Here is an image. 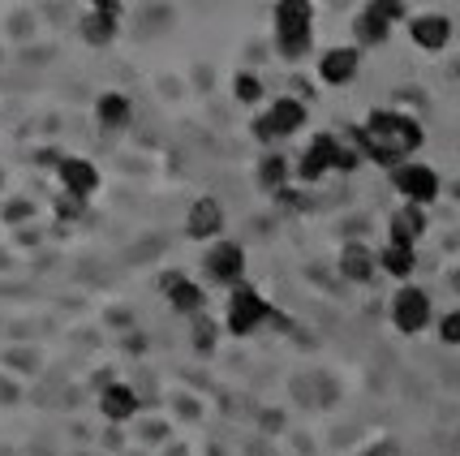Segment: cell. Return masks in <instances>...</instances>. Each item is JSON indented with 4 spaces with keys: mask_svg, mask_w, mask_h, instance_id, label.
I'll list each match as a JSON object with an SVG mask.
<instances>
[{
    "mask_svg": "<svg viewBox=\"0 0 460 456\" xmlns=\"http://www.w3.org/2000/svg\"><path fill=\"white\" fill-rule=\"evenodd\" d=\"M358 151L361 159H375V164H387V168H401L404 156H413L421 147V125L404 112H370L366 125H358Z\"/></svg>",
    "mask_w": 460,
    "mask_h": 456,
    "instance_id": "1",
    "label": "cell"
},
{
    "mask_svg": "<svg viewBox=\"0 0 460 456\" xmlns=\"http://www.w3.org/2000/svg\"><path fill=\"white\" fill-rule=\"evenodd\" d=\"M314 43V9L305 0H280L276 4V48L284 60H301Z\"/></svg>",
    "mask_w": 460,
    "mask_h": 456,
    "instance_id": "2",
    "label": "cell"
},
{
    "mask_svg": "<svg viewBox=\"0 0 460 456\" xmlns=\"http://www.w3.org/2000/svg\"><path fill=\"white\" fill-rule=\"evenodd\" d=\"M358 164H361V151H358V147H344L341 139H332V134H319V139L310 142V151L301 156L297 177H301V181H319L323 173H332V168H341V173H353Z\"/></svg>",
    "mask_w": 460,
    "mask_h": 456,
    "instance_id": "3",
    "label": "cell"
},
{
    "mask_svg": "<svg viewBox=\"0 0 460 456\" xmlns=\"http://www.w3.org/2000/svg\"><path fill=\"white\" fill-rule=\"evenodd\" d=\"M301 125H305V103L284 95V100H276L259 121H254V139H259V142L288 139V134H297Z\"/></svg>",
    "mask_w": 460,
    "mask_h": 456,
    "instance_id": "4",
    "label": "cell"
},
{
    "mask_svg": "<svg viewBox=\"0 0 460 456\" xmlns=\"http://www.w3.org/2000/svg\"><path fill=\"white\" fill-rule=\"evenodd\" d=\"M262 318H271V306L262 301V293L250 289V284H237L233 298H228V332L233 336H250Z\"/></svg>",
    "mask_w": 460,
    "mask_h": 456,
    "instance_id": "5",
    "label": "cell"
},
{
    "mask_svg": "<svg viewBox=\"0 0 460 456\" xmlns=\"http://www.w3.org/2000/svg\"><path fill=\"white\" fill-rule=\"evenodd\" d=\"M392 185L404 194V202H413V207H430V202L439 199V177H435V168H426V164H401V168H392Z\"/></svg>",
    "mask_w": 460,
    "mask_h": 456,
    "instance_id": "6",
    "label": "cell"
},
{
    "mask_svg": "<svg viewBox=\"0 0 460 456\" xmlns=\"http://www.w3.org/2000/svg\"><path fill=\"white\" fill-rule=\"evenodd\" d=\"M202 267H207V280L237 289L241 272H245V250H241L237 241H216V246L207 250V258H202Z\"/></svg>",
    "mask_w": 460,
    "mask_h": 456,
    "instance_id": "7",
    "label": "cell"
},
{
    "mask_svg": "<svg viewBox=\"0 0 460 456\" xmlns=\"http://www.w3.org/2000/svg\"><path fill=\"white\" fill-rule=\"evenodd\" d=\"M57 177L65 185V194H74V199H91L95 190H100V168L91 164V159H78V156H60L57 164Z\"/></svg>",
    "mask_w": 460,
    "mask_h": 456,
    "instance_id": "8",
    "label": "cell"
},
{
    "mask_svg": "<svg viewBox=\"0 0 460 456\" xmlns=\"http://www.w3.org/2000/svg\"><path fill=\"white\" fill-rule=\"evenodd\" d=\"M392 323L401 327L404 336L421 332V327L430 323V298H426L421 289H401L396 301H392Z\"/></svg>",
    "mask_w": 460,
    "mask_h": 456,
    "instance_id": "9",
    "label": "cell"
},
{
    "mask_svg": "<svg viewBox=\"0 0 460 456\" xmlns=\"http://www.w3.org/2000/svg\"><path fill=\"white\" fill-rule=\"evenodd\" d=\"M117 18H120V4L117 0H95L91 13L82 18V40L91 48H108L117 40Z\"/></svg>",
    "mask_w": 460,
    "mask_h": 456,
    "instance_id": "10",
    "label": "cell"
},
{
    "mask_svg": "<svg viewBox=\"0 0 460 456\" xmlns=\"http://www.w3.org/2000/svg\"><path fill=\"white\" fill-rule=\"evenodd\" d=\"M224 228V207L216 199H199L194 207H190V216H185V233L194 241H211L220 237Z\"/></svg>",
    "mask_w": 460,
    "mask_h": 456,
    "instance_id": "11",
    "label": "cell"
},
{
    "mask_svg": "<svg viewBox=\"0 0 460 456\" xmlns=\"http://www.w3.org/2000/svg\"><path fill=\"white\" fill-rule=\"evenodd\" d=\"M358 65H361L358 48H332V52H323V60H319V78L332 82V86H344V82L358 78Z\"/></svg>",
    "mask_w": 460,
    "mask_h": 456,
    "instance_id": "12",
    "label": "cell"
},
{
    "mask_svg": "<svg viewBox=\"0 0 460 456\" xmlns=\"http://www.w3.org/2000/svg\"><path fill=\"white\" fill-rule=\"evenodd\" d=\"M100 414L108 417V422H129V417L138 414V392H134L129 383H103Z\"/></svg>",
    "mask_w": 460,
    "mask_h": 456,
    "instance_id": "13",
    "label": "cell"
},
{
    "mask_svg": "<svg viewBox=\"0 0 460 456\" xmlns=\"http://www.w3.org/2000/svg\"><path fill=\"white\" fill-rule=\"evenodd\" d=\"M409 35H413L418 48L439 52V48H447V40H452V22L443 18V13H421V18L409 22Z\"/></svg>",
    "mask_w": 460,
    "mask_h": 456,
    "instance_id": "14",
    "label": "cell"
},
{
    "mask_svg": "<svg viewBox=\"0 0 460 456\" xmlns=\"http://www.w3.org/2000/svg\"><path fill=\"white\" fill-rule=\"evenodd\" d=\"M160 289L168 293L172 310H181V315H199V310H202V289L194 284V280H185L181 272H164Z\"/></svg>",
    "mask_w": 460,
    "mask_h": 456,
    "instance_id": "15",
    "label": "cell"
},
{
    "mask_svg": "<svg viewBox=\"0 0 460 456\" xmlns=\"http://www.w3.org/2000/svg\"><path fill=\"white\" fill-rule=\"evenodd\" d=\"M375 267H379V258L370 255V246H361V241H349L341 250V276L353 280V284H366V280L375 276Z\"/></svg>",
    "mask_w": 460,
    "mask_h": 456,
    "instance_id": "16",
    "label": "cell"
},
{
    "mask_svg": "<svg viewBox=\"0 0 460 456\" xmlns=\"http://www.w3.org/2000/svg\"><path fill=\"white\" fill-rule=\"evenodd\" d=\"M421 233H426V207L404 202L401 211L392 216V241H396V246H413Z\"/></svg>",
    "mask_w": 460,
    "mask_h": 456,
    "instance_id": "17",
    "label": "cell"
},
{
    "mask_svg": "<svg viewBox=\"0 0 460 456\" xmlns=\"http://www.w3.org/2000/svg\"><path fill=\"white\" fill-rule=\"evenodd\" d=\"M95 117H100L103 130H125V125H129V117H134V108H129V100H125V95L108 91V95L95 103Z\"/></svg>",
    "mask_w": 460,
    "mask_h": 456,
    "instance_id": "18",
    "label": "cell"
},
{
    "mask_svg": "<svg viewBox=\"0 0 460 456\" xmlns=\"http://www.w3.org/2000/svg\"><path fill=\"white\" fill-rule=\"evenodd\" d=\"M379 267L387 272V276H396V280H409L413 276V267H418V255H413V246H387L379 255Z\"/></svg>",
    "mask_w": 460,
    "mask_h": 456,
    "instance_id": "19",
    "label": "cell"
},
{
    "mask_svg": "<svg viewBox=\"0 0 460 456\" xmlns=\"http://www.w3.org/2000/svg\"><path fill=\"white\" fill-rule=\"evenodd\" d=\"M387 26H392V22L383 18L375 4H366L361 18H358V43H383L387 40Z\"/></svg>",
    "mask_w": 460,
    "mask_h": 456,
    "instance_id": "20",
    "label": "cell"
},
{
    "mask_svg": "<svg viewBox=\"0 0 460 456\" xmlns=\"http://www.w3.org/2000/svg\"><path fill=\"white\" fill-rule=\"evenodd\" d=\"M284 181H288V159L284 156H267L259 164V185L262 190H271V194H280Z\"/></svg>",
    "mask_w": 460,
    "mask_h": 456,
    "instance_id": "21",
    "label": "cell"
},
{
    "mask_svg": "<svg viewBox=\"0 0 460 456\" xmlns=\"http://www.w3.org/2000/svg\"><path fill=\"white\" fill-rule=\"evenodd\" d=\"M233 95H237L241 103H259L262 100V82L254 78V74H237V78H233Z\"/></svg>",
    "mask_w": 460,
    "mask_h": 456,
    "instance_id": "22",
    "label": "cell"
},
{
    "mask_svg": "<svg viewBox=\"0 0 460 456\" xmlns=\"http://www.w3.org/2000/svg\"><path fill=\"white\" fill-rule=\"evenodd\" d=\"M439 336H443V344H460V310L439 318Z\"/></svg>",
    "mask_w": 460,
    "mask_h": 456,
    "instance_id": "23",
    "label": "cell"
},
{
    "mask_svg": "<svg viewBox=\"0 0 460 456\" xmlns=\"http://www.w3.org/2000/svg\"><path fill=\"white\" fill-rule=\"evenodd\" d=\"M216 344V327L211 318H194V349H211Z\"/></svg>",
    "mask_w": 460,
    "mask_h": 456,
    "instance_id": "24",
    "label": "cell"
},
{
    "mask_svg": "<svg viewBox=\"0 0 460 456\" xmlns=\"http://www.w3.org/2000/svg\"><path fill=\"white\" fill-rule=\"evenodd\" d=\"M31 211H35V207H31L26 199H18V202H9V207H4V219H9V224H22Z\"/></svg>",
    "mask_w": 460,
    "mask_h": 456,
    "instance_id": "25",
    "label": "cell"
},
{
    "mask_svg": "<svg viewBox=\"0 0 460 456\" xmlns=\"http://www.w3.org/2000/svg\"><path fill=\"white\" fill-rule=\"evenodd\" d=\"M375 9H379L387 22H401V18H404V4H396V0H379Z\"/></svg>",
    "mask_w": 460,
    "mask_h": 456,
    "instance_id": "26",
    "label": "cell"
},
{
    "mask_svg": "<svg viewBox=\"0 0 460 456\" xmlns=\"http://www.w3.org/2000/svg\"><path fill=\"white\" fill-rule=\"evenodd\" d=\"M57 211H60V216H78V211H82V199H74V194H65V199L57 202Z\"/></svg>",
    "mask_w": 460,
    "mask_h": 456,
    "instance_id": "27",
    "label": "cell"
},
{
    "mask_svg": "<svg viewBox=\"0 0 460 456\" xmlns=\"http://www.w3.org/2000/svg\"><path fill=\"white\" fill-rule=\"evenodd\" d=\"M207 456H224V452H207Z\"/></svg>",
    "mask_w": 460,
    "mask_h": 456,
    "instance_id": "28",
    "label": "cell"
}]
</instances>
